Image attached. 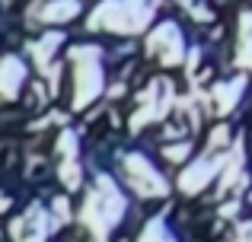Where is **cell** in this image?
<instances>
[{"instance_id":"cell-1","label":"cell","mask_w":252,"mask_h":242,"mask_svg":"<svg viewBox=\"0 0 252 242\" xmlns=\"http://www.w3.org/2000/svg\"><path fill=\"white\" fill-rule=\"evenodd\" d=\"M125 179L137 198H166L169 182L154 169V162L144 153H128L125 156Z\"/></svg>"},{"instance_id":"cell-2","label":"cell","mask_w":252,"mask_h":242,"mask_svg":"<svg viewBox=\"0 0 252 242\" xmlns=\"http://www.w3.org/2000/svg\"><path fill=\"white\" fill-rule=\"evenodd\" d=\"M77 61V96L74 108H86L99 93H102V74H99V48H74Z\"/></svg>"},{"instance_id":"cell-3","label":"cell","mask_w":252,"mask_h":242,"mask_svg":"<svg viewBox=\"0 0 252 242\" xmlns=\"http://www.w3.org/2000/svg\"><path fill=\"white\" fill-rule=\"evenodd\" d=\"M227 169V156H201L198 162H191L189 169H185L182 175H179V188H182L185 194H198L201 188H208V182L217 179V172H223Z\"/></svg>"},{"instance_id":"cell-4","label":"cell","mask_w":252,"mask_h":242,"mask_svg":"<svg viewBox=\"0 0 252 242\" xmlns=\"http://www.w3.org/2000/svg\"><path fill=\"white\" fill-rule=\"evenodd\" d=\"M147 45H150V51L160 57L163 67H172V64L182 61V32L176 29V23L157 26V32H150Z\"/></svg>"},{"instance_id":"cell-5","label":"cell","mask_w":252,"mask_h":242,"mask_svg":"<svg viewBox=\"0 0 252 242\" xmlns=\"http://www.w3.org/2000/svg\"><path fill=\"white\" fill-rule=\"evenodd\" d=\"M23 80H26V67H23V61L19 57H3L0 61V96L3 99H13V96L19 93V86H23Z\"/></svg>"},{"instance_id":"cell-6","label":"cell","mask_w":252,"mask_h":242,"mask_svg":"<svg viewBox=\"0 0 252 242\" xmlns=\"http://www.w3.org/2000/svg\"><path fill=\"white\" fill-rule=\"evenodd\" d=\"M243 77H236V80H230V83H223V86H217L214 89V106H217V112L220 115H227L230 108L236 106V99H240V93H243Z\"/></svg>"},{"instance_id":"cell-7","label":"cell","mask_w":252,"mask_h":242,"mask_svg":"<svg viewBox=\"0 0 252 242\" xmlns=\"http://www.w3.org/2000/svg\"><path fill=\"white\" fill-rule=\"evenodd\" d=\"M77 10H80V0H55L42 13V19L45 23H67V19L77 16Z\"/></svg>"},{"instance_id":"cell-8","label":"cell","mask_w":252,"mask_h":242,"mask_svg":"<svg viewBox=\"0 0 252 242\" xmlns=\"http://www.w3.org/2000/svg\"><path fill=\"white\" fill-rule=\"evenodd\" d=\"M58 179L64 182V188H70V191H77L83 182V172H80V162L77 160H64L61 162V172H58Z\"/></svg>"},{"instance_id":"cell-9","label":"cell","mask_w":252,"mask_h":242,"mask_svg":"<svg viewBox=\"0 0 252 242\" xmlns=\"http://www.w3.org/2000/svg\"><path fill=\"white\" fill-rule=\"evenodd\" d=\"M74 143H77V134H74V131H64L61 140H58V153H61L64 160H74V153H77Z\"/></svg>"},{"instance_id":"cell-10","label":"cell","mask_w":252,"mask_h":242,"mask_svg":"<svg viewBox=\"0 0 252 242\" xmlns=\"http://www.w3.org/2000/svg\"><path fill=\"white\" fill-rule=\"evenodd\" d=\"M189 153H191V147H189L185 140H182V143H169V147L163 150V156H166L169 162H182V160H185Z\"/></svg>"},{"instance_id":"cell-11","label":"cell","mask_w":252,"mask_h":242,"mask_svg":"<svg viewBox=\"0 0 252 242\" xmlns=\"http://www.w3.org/2000/svg\"><path fill=\"white\" fill-rule=\"evenodd\" d=\"M51 214L58 217V223H70V204H67V198H55V201H51Z\"/></svg>"},{"instance_id":"cell-12","label":"cell","mask_w":252,"mask_h":242,"mask_svg":"<svg viewBox=\"0 0 252 242\" xmlns=\"http://www.w3.org/2000/svg\"><path fill=\"white\" fill-rule=\"evenodd\" d=\"M227 134H230V131H227V124H220V128H217L214 134H211V150H220L223 143H227Z\"/></svg>"},{"instance_id":"cell-13","label":"cell","mask_w":252,"mask_h":242,"mask_svg":"<svg viewBox=\"0 0 252 242\" xmlns=\"http://www.w3.org/2000/svg\"><path fill=\"white\" fill-rule=\"evenodd\" d=\"M220 214H223V217H236V214H240V201H230V204H223Z\"/></svg>"},{"instance_id":"cell-14","label":"cell","mask_w":252,"mask_h":242,"mask_svg":"<svg viewBox=\"0 0 252 242\" xmlns=\"http://www.w3.org/2000/svg\"><path fill=\"white\" fill-rule=\"evenodd\" d=\"M10 207V198H0V211H6Z\"/></svg>"}]
</instances>
